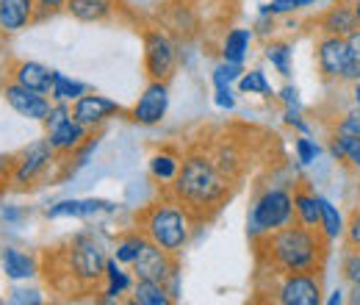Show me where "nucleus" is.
Segmentation results:
<instances>
[{
	"instance_id": "10",
	"label": "nucleus",
	"mask_w": 360,
	"mask_h": 305,
	"mask_svg": "<svg viewBox=\"0 0 360 305\" xmlns=\"http://www.w3.org/2000/svg\"><path fill=\"white\" fill-rule=\"evenodd\" d=\"M178 269H180V256H172V253L161 250V247H158L155 242H150V239H147V244L141 247L139 259L131 263L134 278L158 280V283H167Z\"/></svg>"
},
{
	"instance_id": "47",
	"label": "nucleus",
	"mask_w": 360,
	"mask_h": 305,
	"mask_svg": "<svg viewBox=\"0 0 360 305\" xmlns=\"http://www.w3.org/2000/svg\"><path fill=\"white\" fill-rule=\"evenodd\" d=\"M347 303L360 305V280H358V283H349V292H347Z\"/></svg>"
},
{
	"instance_id": "38",
	"label": "nucleus",
	"mask_w": 360,
	"mask_h": 305,
	"mask_svg": "<svg viewBox=\"0 0 360 305\" xmlns=\"http://www.w3.org/2000/svg\"><path fill=\"white\" fill-rule=\"evenodd\" d=\"M283 123H285L288 128H294L297 133H305V136H311V123L305 120L302 108H285V111H283Z\"/></svg>"
},
{
	"instance_id": "32",
	"label": "nucleus",
	"mask_w": 360,
	"mask_h": 305,
	"mask_svg": "<svg viewBox=\"0 0 360 305\" xmlns=\"http://www.w3.org/2000/svg\"><path fill=\"white\" fill-rule=\"evenodd\" d=\"M316 0H271V3H261V14H274V17H285L294 11H302L308 6H314Z\"/></svg>"
},
{
	"instance_id": "24",
	"label": "nucleus",
	"mask_w": 360,
	"mask_h": 305,
	"mask_svg": "<svg viewBox=\"0 0 360 305\" xmlns=\"http://www.w3.org/2000/svg\"><path fill=\"white\" fill-rule=\"evenodd\" d=\"M67 11L81 23H103L114 14V0H70Z\"/></svg>"
},
{
	"instance_id": "17",
	"label": "nucleus",
	"mask_w": 360,
	"mask_h": 305,
	"mask_svg": "<svg viewBox=\"0 0 360 305\" xmlns=\"http://www.w3.org/2000/svg\"><path fill=\"white\" fill-rule=\"evenodd\" d=\"M47 133V142L53 144V150L58 153V156H72L86 139L91 136V131L86 125H81L75 117H67L64 123H58L56 128H50Z\"/></svg>"
},
{
	"instance_id": "40",
	"label": "nucleus",
	"mask_w": 360,
	"mask_h": 305,
	"mask_svg": "<svg viewBox=\"0 0 360 305\" xmlns=\"http://www.w3.org/2000/svg\"><path fill=\"white\" fill-rule=\"evenodd\" d=\"M67 3L70 0H37V23L58 14V11H67Z\"/></svg>"
},
{
	"instance_id": "7",
	"label": "nucleus",
	"mask_w": 360,
	"mask_h": 305,
	"mask_svg": "<svg viewBox=\"0 0 360 305\" xmlns=\"http://www.w3.org/2000/svg\"><path fill=\"white\" fill-rule=\"evenodd\" d=\"M316 70L321 81L335 84V87H349L360 78V64L352 58V50L347 37H333V34H319L316 39Z\"/></svg>"
},
{
	"instance_id": "51",
	"label": "nucleus",
	"mask_w": 360,
	"mask_h": 305,
	"mask_svg": "<svg viewBox=\"0 0 360 305\" xmlns=\"http://www.w3.org/2000/svg\"><path fill=\"white\" fill-rule=\"evenodd\" d=\"M352 3V11H355V17H358V25H360V0H349Z\"/></svg>"
},
{
	"instance_id": "42",
	"label": "nucleus",
	"mask_w": 360,
	"mask_h": 305,
	"mask_svg": "<svg viewBox=\"0 0 360 305\" xmlns=\"http://www.w3.org/2000/svg\"><path fill=\"white\" fill-rule=\"evenodd\" d=\"M274 31H277V17H274V14H261L258 23H255V37L269 39Z\"/></svg>"
},
{
	"instance_id": "11",
	"label": "nucleus",
	"mask_w": 360,
	"mask_h": 305,
	"mask_svg": "<svg viewBox=\"0 0 360 305\" xmlns=\"http://www.w3.org/2000/svg\"><path fill=\"white\" fill-rule=\"evenodd\" d=\"M167 108H169V81H150L131 108V120L136 125L150 128L167 117Z\"/></svg>"
},
{
	"instance_id": "29",
	"label": "nucleus",
	"mask_w": 360,
	"mask_h": 305,
	"mask_svg": "<svg viewBox=\"0 0 360 305\" xmlns=\"http://www.w3.org/2000/svg\"><path fill=\"white\" fill-rule=\"evenodd\" d=\"M330 139H335V142H338V147H341V156H344V161H341V164H344L349 173L360 175V136L330 131Z\"/></svg>"
},
{
	"instance_id": "28",
	"label": "nucleus",
	"mask_w": 360,
	"mask_h": 305,
	"mask_svg": "<svg viewBox=\"0 0 360 305\" xmlns=\"http://www.w3.org/2000/svg\"><path fill=\"white\" fill-rule=\"evenodd\" d=\"M264 56H266V61H269L283 78L291 75V56H294V50H291L288 42H283V39H266L264 42Z\"/></svg>"
},
{
	"instance_id": "25",
	"label": "nucleus",
	"mask_w": 360,
	"mask_h": 305,
	"mask_svg": "<svg viewBox=\"0 0 360 305\" xmlns=\"http://www.w3.org/2000/svg\"><path fill=\"white\" fill-rule=\"evenodd\" d=\"M144 244H147V236H144L139 228H131V230H125V233L117 236L111 256L122 263V266H131V263L139 259V253H141Z\"/></svg>"
},
{
	"instance_id": "52",
	"label": "nucleus",
	"mask_w": 360,
	"mask_h": 305,
	"mask_svg": "<svg viewBox=\"0 0 360 305\" xmlns=\"http://www.w3.org/2000/svg\"><path fill=\"white\" fill-rule=\"evenodd\" d=\"M327 3H338V0H327Z\"/></svg>"
},
{
	"instance_id": "1",
	"label": "nucleus",
	"mask_w": 360,
	"mask_h": 305,
	"mask_svg": "<svg viewBox=\"0 0 360 305\" xmlns=\"http://www.w3.org/2000/svg\"><path fill=\"white\" fill-rule=\"evenodd\" d=\"M238 186H241V178L230 173V167L219 158V153L208 142H197L186 150L178 178L167 186V192L178 203H183L191 211V217L202 225V222H211L225 208Z\"/></svg>"
},
{
	"instance_id": "26",
	"label": "nucleus",
	"mask_w": 360,
	"mask_h": 305,
	"mask_svg": "<svg viewBox=\"0 0 360 305\" xmlns=\"http://www.w3.org/2000/svg\"><path fill=\"white\" fill-rule=\"evenodd\" d=\"M319 206H321V225H319V230L327 236V242L333 244V242L344 239L347 219H344V214H341V208H338L335 203H330L327 197H321V194H319Z\"/></svg>"
},
{
	"instance_id": "8",
	"label": "nucleus",
	"mask_w": 360,
	"mask_h": 305,
	"mask_svg": "<svg viewBox=\"0 0 360 305\" xmlns=\"http://www.w3.org/2000/svg\"><path fill=\"white\" fill-rule=\"evenodd\" d=\"M53 164H58V153L53 150V144L47 139H39L34 144H28L25 150L17 153L14 161V175H11V186L14 189H31L39 180H45L47 173L53 170Z\"/></svg>"
},
{
	"instance_id": "30",
	"label": "nucleus",
	"mask_w": 360,
	"mask_h": 305,
	"mask_svg": "<svg viewBox=\"0 0 360 305\" xmlns=\"http://www.w3.org/2000/svg\"><path fill=\"white\" fill-rule=\"evenodd\" d=\"M238 92L241 94H261V97H274L269 81H266V73L264 70H244V75L238 78Z\"/></svg>"
},
{
	"instance_id": "22",
	"label": "nucleus",
	"mask_w": 360,
	"mask_h": 305,
	"mask_svg": "<svg viewBox=\"0 0 360 305\" xmlns=\"http://www.w3.org/2000/svg\"><path fill=\"white\" fill-rule=\"evenodd\" d=\"M255 42V31L252 28H230L222 39V61L230 64H244V58L250 56Z\"/></svg>"
},
{
	"instance_id": "43",
	"label": "nucleus",
	"mask_w": 360,
	"mask_h": 305,
	"mask_svg": "<svg viewBox=\"0 0 360 305\" xmlns=\"http://www.w3.org/2000/svg\"><path fill=\"white\" fill-rule=\"evenodd\" d=\"M8 300H11V303H17V305H22V303L39 305L42 303V297H39V292H37V289H11Z\"/></svg>"
},
{
	"instance_id": "19",
	"label": "nucleus",
	"mask_w": 360,
	"mask_h": 305,
	"mask_svg": "<svg viewBox=\"0 0 360 305\" xmlns=\"http://www.w3.org/2000/svg\"><path fill=\"white\" fill-rule=\"evenodd\" d=\"M180 161H183V156H180L175 147H158V150H153V156L147 158V170H150V178L158 183V186H169L180 173Z\"/></svg>"
},
{
	"instance_id": "12",
	"label": "nucleus",
	"mask_w": 360,
	"mask_h": 305,
	"mask_svg": "<svg viewBox=\"0 0 360 305\" xmlns=\"http://www.w3.org/2000/svg\"><path fill=\"white\" fill-rule=\"evenodd\" d=\"M120 114H125V108H122L117 100H111V97H105V94H94V92H86L84 97H78V100L72 103V117H75L81 125H86L89 131L103 128L108 120H114V117H120Z\"/></svg>"
},
{
	"instance_id": "46",
	"label": "nucleus",
	"mask_w": 360,
	"mask_h": 305,
	"mask_svg": "<svg viewBox=\"0 0 360 305\" xmlns=\"http://www.w3.org/2000/svg\"><path fill=\"white\" fill-rule=\"evenodd\" d=\"M3 219H6V222H20V219H22V211L14 208V206H3Z\"/></svg>"
},
{
	"instance_id": "33",
	"label": "nucleus",
	"mask_w": 360,
	"mask_h": 305,
	"mask_svg": "<svg viewBox=\"0 0 360 305\" xmlns=\"http://www.w3.org/2000/svg\"><path fill=\"white\" fill-rule=\"evenodd\" d=\"M244 75V64H230V61H222V64H217L214 67V73H211V81H214V87H233V84H238V78Z\"/></svg>"
},
{
	"instance_id": "39",
	"label": "nucleus",
	"mask_w": 360,
	"mask_h": 305,
	"mask_svg": "<svg viewBox=\"0 0 360 305\" xmlns=\"http://www.w3.org/2000/svg\"><path fill=\"white\" fill-rule=\"evenodd\" d=\"M14 161H17V153H0V192H6L11 186Z\"/></svg>"
},
{
	"instance_id": "44",
	"label": "nucleus",
	"mask_w": 360,
	"mask_h": 305,
	"mask_svg": "<svg viewBox=\"0 0 360 305\" xmlns=\"http://www.w3.org/2000/svg\"><path fill=\"white\" fill-rule=\"evenodd\" d=\"M214 103H217L219 108H225V111H233V108H236V94H233V89L219 87L214 92Z\"/></svg>"
},
{
	"instance_id": "16",
	"label": "nucleus",
	"mask_w": 360,
	"mask_h": 305,
	"mask_svg": "<svg viewBox=\"0 0 360 305\" xmlns=\"http://www.w3.org/2000/svg\"><path fill=\"white\" fill-rule=\"evenodd\" d=\"M37 23V0H0V37H11Z\"/></svg>"
},
{
	"instance_id": "14",
	"label": "nucleus",
	"mask_w": 360,
	"mask_h": 305,
	"mask_svg": "<svg viewBox=\"0 0 360 305\" xmlns=\"http://www.w3.org/2000/svg\"><path fill=\"white\" fill-rule=\"evenodd\" d=\"M314 25L319 34H333V37H349L352 31L360 28L349 0H338V3L327 6L324 11H319L314 17Z\"/></svg>"
},
{
	"instance_id": "49",
	"label": "nucleus",
	"mask_w": 360,
	"mask_h": 305,
	"mask_svg": "<svg viewBox=\"0 0 360 305\" xmlns=\"http://www.w3.org/2000/svg\"><path fill=\"white\" fill-rule=\"evenodd\" d=\"M349 94H352V103H355V106H360V78L349 84Z\"/></svg>"
},
{
	"instance_id": "18",
	"label": "nucleus",
	"mask_w": 360,
	"mask_h": 305,
	"mask_svg": "<svg viewBox=\"0 0 360 305\" xmlns=\"http://www.w3.org/2000/svg\"><path fill=\"white\" fill-rule=\"evenodd\" d=\"M294 219L314 230H319V225H321L319 194H316V189H311V183H294Z\"/></svg>"
},
{
	"instance_id": "6",
	"label": "nucleus",
	"mask_w": 360,
	"mask_h": 305,
	"mask_svg": "<svg viewBox=\"0 0 360 305\" xmlns=\"http://www.w3.org/2000/svg\"><path fill=\"white\" fill-rule=\"evenodd\" d=\"M294 186L288 183H266L250 203L247 214V236L250 242L274 233L285 225H294Z\"/></svg>"
},
{
	"instance_id": "21",
	"label": "nucleus",
	"mask_w": 360,
	"mask_h": 305,
	"mask_svg": "<svg viewBox=\"0 0 360 305\" xmlns=\"http://www.w3.org/2000/svg\"><path fill=\"white\" fill-rule=\"evenodd\" d=\"M105 286H103V300L105 303H111V300H122L125 294H131V289H134V278L122 269V263L117 261L114 256L108 259L105 263V280H103Z\"/></svg>"
},
{
	"instance_id": "41",
	"label": "nucleus",
	"mask_w": 360,
	"mask_h": 305,
	"mask_svg": "<svg viewBox=\"0 0 360 305\" xmlns=\"http://www.w3.org/2000/svg\"><path fill=\"white\" fill-rule=\"evenodd\" d=\"M285 108H302V97H300V89L294 87V84H285V87L280 89L277 94H274Z\"/></svg>"
},
{
	"instance_id": "2",
	"label": "nucleus",
	"mask_w": 360,
	"mask_h": 305,
	"mask_svg": "<svg viewBox=\"0 0 360 305\" xmlns=\"http://www.w3.org/2000/svg\"><path fill=\"white\" fill-rule=\"evenodd\" d=\"M255 272H324L330 256V242L321 230L305 228L300 222L285 225L252 242Z\"/></svg>"
},
{
	"instance_id": "3",
	"label": "nucleus",
	"mask_w": 360,
	"mask_h": 305,
	"mask_svg": "<svg viewBox=\"0 0 360 305\" xmlns=\"http://www.w3.org/2000/svg\"><path fill=\"white\" fill-rule=\"evenodd\" d=\"M53 259L61 272H47V283L61 294H86L97 292V286L105 280V263L108 253L100 236L91 230H81L72 239H67L61 247H56Z\"/></svg>"
},
{
	"instance_id": "31",
	"label": "nucleus",
	"mask_w": 360,
	"mask_h": 305,
	"mask_svg": "<svg viewBox=\"0 0 360 305\" xmlns=\"http://www.w3.org/2000/svg\"><path fill=\"white\" fill-rule=\"evenodd\" d=\"M330 131L349 133V136H360V106H355V103H352L349 108H344L341 114H335V120H333Z\"/></svg>"
},
{
	"instance_id": "48",
	"label": "nucleus",
	"mask_w": 360,
	"mask_h": 305,
	"mask_svg": "<svg viewBox=\"0 0 360 305\" xmlns=\"http://www.w3.org/2000/svg\"><path fill=\"white\" fill-rule=\"evenodd\" d=\"M324 303H327V305H341V303H347V292H344V289H335V292H333V294H330V297H327Z\"/></svg>"
},
{
	"instance_id": "15",
	"label": "nucleus",
	"mask_w": 360,
	"mask_h": 305,
	"mask_svg": "<svg viewBox=\"0 0 360 305\" xmlns=\"http://www.w3.org/2000/svg\"><path fill=\"white\" fill-rule=\"evenodd\" d=\"M6 78L14 81V84H20V87H28V89H34V92L50 94L53 81H56V70H50V67L39 64V61L22 58V61H11V64L6 67Z\"/></svg>"
},
{
	"instance_id": "9",
	"label": "nucleus",
	"mask_w": 360,
	"mask_h": 305,
	"mask_svg": "<svg viewBox=\"0 0 360 305\" xmlns=\"http://www.w3.org/2000/svg\"><path fill=\"white\" fill-rule=\"evenodd\" d=\"M141 42H144V70L150 81H169L178 70V47L169 39V34L158 28H147Z\"/></svg>"
},
{
	"instance_id": "4",
	"label": "nucleus",
	"mask_w": 360,
	"mask_h": 305,
	"mask_svg": "<svg viewBox=\"0 0 360 305\" xmlns=\"http://www.w3.org/2000/svg\"><path fill=\"white\" fill-rule=\"evenodd\" d=\"M136 228L155 242L161 250L172 253V256H183V250L188 247L194 230L200 228V222L191 217V211L178 203L167 189L164 197L144 206L141 211H136Z\"/></svg>"
},
{
	"instance_id": "37",
	"label": "nucleus",
	"mask_w": 360,
	"mask_h": 305,
	"mask_svg": "<svg viewBox=\"0 0 360 305\" xmlns=\"http://www.w3.org/2000/svg\"><path fill=\"white\" fill-rule=\"evenodd\" d=\"M341 275L347 283H358L360 280V250H344L341 256Z\"/></svg>"
},
{
	"instance_id": "35",
	"label": "nucleus",
	"mask_w": 360,
	"mask_h": 305,
	"mask_svg": "<svg viewBox=\"0 0 360 305\" xmlns=\"http://www.w3.org/2000/svg\"><path fill=\"white\" fill-rule=\"evenodd\" d=\"M344 250H360V206L352 208L344 228Z\"/></svg>"
},
{
	"instance_id": "50",
	"label": "nucleus",
	"mask_w": 360,
	"mask_h": 305,
	"mask_svg": "<svg viewBox=\"0 0 360 305\" xmlns=\"http://www.w3.org/2000/svg\"><path fill=\"white\" fill-rule=\"evenodd\" d=\"M355 206H360V175H355Z\"/></svg>"
},
{
	"instance_id": "23",
	"label": "nucleus",
	"mask_w": 360,
	"mask_h": 305,
	"mask_svg": "<svg viewBox=\"0 0 360 305\" xmlns=\"http://www.w3.org/2000/svg\"><path fill=\"white\" fill-rule=\"evenodd\" d=\"M131 303H136V305H169V303H175V297L169 294L167 283L136 278L134 289H131Z\"/></svg>"
},
{
	"instance_id": "34",
	"label": "nucleus",
	"mask_w": 360,
	"mask_h": 305,
	"mask_svg": "<svg viewBox=\"0 0 360 305\" xmlns=\"http://www.w3.org/2000/svg\"><path fill=\"white\" fill-rule=\"evenodd\" d=\"M294 153H297V161L308 167V164L319 161V156H321V144H319L316 139H311V136L300 133L297 142H294Z\"/></svg>"
},
{
	"instance_id": "5",
	"label": "nucleus",
	"mask_w": 360,
	"mask_h": 305,
	"mask_svg": "<svg viewBox=\"0 0 360 305\" xmlns=\"http://www.w3.org/2000/svg\"><path fill=\"white\" fill-rule=\"evenodd\" d=\"M258 300L277 305H321V275L319 272H255Z\"/></svg>"
},
{
	"instance_id": "36",
	"label": "nucleus",
	"mask_w": 360,
	"mask_h": 305,
	"mask_svg": "<svg viewBox=\"0 0 360 305\" xmlns=\"http://www.w3.org/2000/svg\"><path fill=\"white\" fill-rule=\"evenodd\" d=\"M61 217L84 219V203L81 200H61V203H56V206L47 208V219H61Z\"/></svg>"
},
{
	"instance_id": "27",
	"label": "nucleus",
	"mask_w": 360,
	"mask_h": 305,
	"mask_svg": "<svg viewBox=\"0 0 360 305\" xmlns=\"http://www.w3.org/2000/svg\"><path fill=\"white\" fill-rule=\"evenodd\" d=\"M89 92V87L84 81H75V78H67L64 73L56 70V81L50 89V100L53 103H75L78 97H84Z\"/></svg>"
},
{
	"instance_id": "45",
	"label": "nucleus",
	"mask_w": 360,
	"mask_h": 305,
	"mask_svg": "<svg viewBox=\"0 0 360 305\" xmlns=\"http://www.w3.org/2000/svg\"><path fill=\"white\" fill-rule=\"evenodd\" d=\"M347 42H349V50H352V58L360 64V28H358V31H352V34L347 37Z\"/></svg>"
},
{
	"instance_id": "20",
	"label": "nucleus",
	"mask_w": 360,
	"mask_h": 305,
	"mask_svg": "<svg viewBox=\"0 0 360 305\" xmlns=\"http://www.w3.org/2000/svg\"><path fill=\"white\" fill-rule=\"evenodd\" d=\"M0 266L8 280H31L39 275V261L37 256H28L17 247H3L0 250Z\"/></svg>"
},
{
	"instance_id": "13",
	"label": "nucleus",
	"mask_w": 360,
	"mask_h": 305,
	"mask_svg": "<svg viewBox=\"0 0 360 305\" xmlns=\"http://www.w3.org/2000/svg\"><path fill=\"white\" fill-rule=\"evenodd\" d=\"M0 94L6 97V103H8L20 117L37 120V123L45 120L50 106H53V100H50L47 94L34 92V89H28V87H20V84H14V81H8V78H6V84H0Z\"/></svg>"
}]
</instances>
